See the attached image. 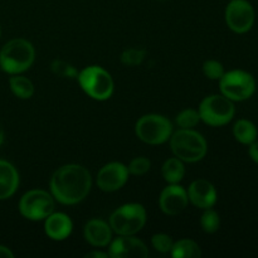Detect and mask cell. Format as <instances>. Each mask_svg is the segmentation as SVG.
<instances>
[{
  "instance_id": "obj_1",
  "label": "cell",
  "mask_w": 258,
  "mask_h": 258,
  "mask_svg": "<svg viewBox=\"0 0 258 258\" xmlns=\"http://www.w3.org/2000/svg\"><path fill=\"white\" fill-rule=\"evenodd\" d=\"M92 185L91 174L85 166L68 164L54 171L50 179L53 198L64 206H73L88 196Z\"/></svg>"
},
{
  "instance_id": "obj_2",
  "label": "cell",
  "mask_w": 258,
  "mask_h": 258,
  "mask_svg": "<svg viewBox=\"0 0 258 258\" xmlns=\"http://www.w3.org/2000/svg\"><path fill=\"white\" fill-rule=\"evenodd\" d=\"M35 59L34 47L23 38L8 42L0 50V67L9 75H19L32 67Z\"/></svg>"
},
{
  "instance_id": "obj_3",
  "label": "cell",
  "mask_w": 258,
  "mask_h": 258,
  "mask_svg": "<svg viewBox=\"0 0 258 258\" xmlns=\"http://www.w3.org/2000/svg\"><path fill=\"white\" fill-rule=\"evenodd\" d=\"M170 148L174 155L185 163H197L207 154V141L191 128H180L170 136Z\"/></svg>"
},
{
  "instance_id": "obj_4",
  "label": "cell",
  "mask_w": 258,
  "mask_h": 258,
  "mask_svg": "<svg viewBox=\"0 0 258 258\" xmlns=\"http://www.w3.org/2000/svg\"><path fill=\"white\" fill-rule=\"evenodd\" d=\"M77 80L91 98L106 101L113 93V81L110 73L98 66H90L78 72Z\"/></svg>"
},
{
  "instance_id": "obj_5",
  "label": "cell",
  "mask_w": 258,
  "mask_h": 258,
  "mask_svg": "<svg viewBox=\"0 0 258 258\" xmlns=\"http://www.w3.org/2000/svg\"><path fill=\"white\" fill-rule=\"evenodd\" d=\"M146 211L141 204L128 203L116 209L110 217V226L118 236H134L144 228Z\"/></svg>"
},
{
  "instance_id": "obj_6",
  "label": "cell",
  "mask_w": 258,
  "mask_h": 258,
  "mask_svg": "<svg viewBox=\"0 0 258 258\" xmlns=\"http://www.w3.org/2000/svg\"><path fill=\"white\" fill-rule=\"evenodd\" d=\"M136 136L149 145H160L173 134V123L165 116L150 113L140 117L135 126Z\"/></svg>"
},
{
  "instance_id": "obj_7",
  "label": "cell",
  "mask_w": 258,
  "mask_h": 258,
  "mask_svg": "<svg viewBox=\"0 0 258 258\" xmlns=\"http://www.w3.org/2000/svg\"><path fill=\"white\" fill-rule=\"evenodd\" d=\"M199 116L207 125L223 126L233 118L234 105L223 95H212L204 98L199 106Z\"/></svg>"
},
{
  "instance_id": "obj_8",
  "label": "cell",
  "mask_w": 258,
  "mask_h": 258,
  "mask_svg": "<svg viewBox=\"0 0 258 258\" xmlns=\"http://www.w3.org/2000/svg\"><path fill=\"white\" fill-rule=\"evenodd\" d=\"M19 212L29 221H43L54 212V198L48 191L33 189L22 197Z\"/></svg>"
},
{
  "instance_id": "obj_9",
  "label": "cell",
  "mask_w": 258,
  "mask_h": 258,
  "mask_svg": "<svg viewBox=\"0 0 258 258\" xmlns=\"http://www.w3.org/2000/svg\"><path fill=\"white\" fill-rule=\"evenodd\" d=\"M222 95L231 101H244L253 95L256 90L254 78L244 71H231L224 72L219 80Z\"/></svg>"
},
{
  "instance_id": "obj_10",
  "label": "cell",
  "mask_w": 258,
  "mask_h": 258,
  "mask_svg": "<svg viewBox=\"0 0 258 258\" xmlns=\"http://www.w3.org/2000/svg\"><path fill=\"white\" fill-rule=\"evenodd\" d=\"M226 22L229 29L236 33H246L254 22V10L246 0H232L226 9Z\"/></svg>"
},
{
  "instance_id": "obj_11",
  "label": "cell",
  "mask_w": 258,
  "mask_h": 258,
  "mask_svg": "<svg viewBox=\"0 0 258 258\" xmlns=\"http://www.w3.org/2000/svg\"><path fill=\"white\" fill-rule=\"evenodd\" d=\"M128 179L127 166L122 163L106 164L97 174V185L103 191H116L122 188Z\"/></svg>"
},
{
  "instance_id": "obj_12",
  "label": "cell",
  "mask_w": 258,
  "mask_h": 258,
  "mask_svg": "<svg viewBox=\"0 0 258 258\" xmlns=\"http://www.w3.org/2000/svg\"><path fill=\"white\" fill-rule=\"evenodd\" d=\"M189 203L188 191L178 184H170L161 191L159 198L160 209L168 216H178Z\"/></svg>"
},
{
  "instance_id": "obj_13",
  "label": "cell",
  "mask_w": 258,
  "mask_h": 258,
  "mask_svg": "<svg viewBox=\"0 0 258 258\" xmlns=\"http://www.w3.org/2000/svg\"><path fill=\"white\" fill-rule=\"evenodd\" d=\"M108 254L112 258H146L148 247L133 236H120L110 244Z\"/></svg>"
},
{
  "instance_id": "obj_14",
  "label": "cell",
  "mask_w": 258,
  "mask_h": 258,
  "mask_svg": "<svg viewBox=\"0 0 258 258\" xmlns=\"http://www.w3.org/2000/svg\"><path fill=\"white\" fill-rule=\"evenodd\" d=\"M188 198L193 206L201 209H208L216 204L217 190L212 183L204 179H198L190 184L188 189Z\"/></svg>"
},
{
  "instance_id": "obj_15",
  "label": "cell",
  "mask_w": 258,
  "mask_h": 258,
  "mask_svg": "<svg viewBox=\"0 0 258 258\" xmlns=\"http://www.w3.org/2000/svg\"><path fill=\"white\" fill-rule=\"evenodd\" d=\"M73 223L70 217L64 213H54L44 219V232L53 241H64L71 236Z\"/></svg>"
},
{
  "instance_id": "obj_16",
  "label": "cell",
  "mask_w": 258,
  "mask_h": 258,
  "mask_svg": "<svg viewBox=\"0 0 258 258\" xmlns=\"http://www.w3.org/2000/svg\"><path fill=\"white\" fill-rule=\"evenodd\" d=\"M85 238L91 246L106 247L111 243L112 229L110 224L102 219H91L85 226Z\"/></svg>"
},
{
  "instance_id": "obj_17",
  "label": "cell",
  "mask_w": 258,
  "mask_h": 258,
  "mask_svg": "<svg viewBox=\"0 0 258 258\" xmlns=\"http://www.w3.org/2000/svg\"><path fill=\"white\" fill-rule=\"evenodd\" d=\"M19 186V174L13 164L0 160V201L10 198Z\"/></svg>"
},
{
  "instance_id": "obj_18",
  "label": "cell",
  "mask_w": 258,
  "mask_h": 258,
  "mask_svg": "<svg viewBox=\"0 0 258 258\" xmlns=\"http://www.w3.org/2000/svg\"><path fill=\"white\" fill-rule=\"evenodd\" d=\"M161 174H163V178L165 179V181H168L169 184H178L185 174L183 161L176 156L168 159L161 168Z\"/></svg>"
},
{
  "instance_id": "obj_19",
  "label": "cell",
  "mask_w": 258,
  "mask_h": 258,
  "mask_svg": "<svg viewBox=\"0 0 258 258\" xmlns=\"http://www.w3.org/2000/svg\"><path fill=\"white\" fill-rule=\"evenodd\" d=\"M170 253L174 258H198L202 256L201 247L188 238L175 242Z\"/></svg>"
},
{
  "instance_id": "obj_20",
  "label": "cell",
  "mask_w": 258,
  "mask_h": 258,
  "mask_svg": "<svg viewBox=\"0 0 258 258\" xmlns=\"http://www.w3.org/2000/svg\"><path fill=\"white\" fill-rule=\"evenodd\" d=\"M9 86L12 92L22 100H28L34 95V85L32 83V81L23 76L15 75L10 77Z\"/></svg>"
},
{
  "instance_id": "obj_21",
  "label": "cell",
  "mask_w": 258,
  "mask_h": 258,
  "mask_svg": "<svg viewBox=\"0 0 258 258\" xmlns=\"http://www.w3.org/2000/svg\"><path fill=\"white\" fill-rule=\"evenodd\" d=\"M233 134L237 141H239L242 144H246V145H251L257 139L256 126L248 120L237 121L233 127Z\"/></svg>"
},
{
  "instance_id": "obj_22",
  "label": "cell",
  "mask_w": 258,
  "mask_h": 258,
  "mask_svg": "<svg viewBox=\"0 0 258 258\" xmlns=\"http://www.w3.org/2000/svg\"><path fill=\"white\" fill-rule=\"evenodd\" d=\"M219 224V216L216 211H213L212 208L204 209V213L202 214L201 218V226L206 233H214V232L218 231Z\"/></svg>"
},
{
  "instance_id": "obj_23",
  "label": "cell",
  "mask_w": 258,
  "mask_h": 258,
  "mask_svg": "<svg viewBox=\"0 0 258 258\" xmlns=\"http://www.w3.org/2000/svg\"><path fill=\"white\" fill-rule=\"evenodd\" d=\"M199 121H201L199 112L193 108H186L176 116V123L180 128H193L194 126L198 125Z\"/></svg>"
},
{
  "instance_id": "obj_24",
  "label": "cell",
  "mask_w": 258,
  "mask_h": 258,
  "mask_svg": "<svg viewBox=\"0 0 258 258\" xmlns=\"http://www.w3.org/2000/svg\"><path fill=\"white\" fill-rule=\"evenodd\" d=\"M146 57V50L141 48H127L121 54V62L126 66H139Z\"/></svg>"
},
{
  "instance_id": "obj_25",
  "label": "cell",
  "mask_w": 258,
  "mask_h": 258,
  "mask_svg": "<svg viewBox=\"0 0 258 258\" xmlns=\"http://www.w3.org/2000/svg\"><path fill=\"white\" fill-rule=\"evenodd\" d=\"M50 70L57 76H60V77L64 78H77L78 76V71L73 66L68 64L67 62L60 59L53 60L52 64H50Z\"/></svg>"
},
{
  "instance_id": "obj_26",
  "label": "cell",
  "mask_w": 258,
  "mask_h": 258,
  "mask_svg": "<svg viewBox=\"0 0 258 258\" xmlns=\"http://www.w3.org/2000/svg\"><path fill=\"white\" fill-rule=\"evenodd\" d=\"M151 244L154 248L161 253H168L173 248V238L165 233H156L151 237Z\"/></svg>"
},
{
  "instance_id": "obj_27",
  "label": "cell",
  "mask_w": 258,
  "mask_h": 258,
  "mask_svg": "<svg viewBox=\"0 0 258 258\" xmlns=\"http://www.w3.org/2000/svg\"><path fill=\"white\" fill-rule=\"evenodd\" d=\"M150 166L151 163L148 158L139 156V158L131 160V163L127 166V170L128 174H133V175H144L150 170Z\"/></svg>"
},
{
  "instance_id": "obj_28",
  "label": "cell",
  "mask_w": 258,
  "mask_h": 258,
  "mask_svg": "<svg viewBox=\"0 0 258 258\" xmlns=\"http://www.w3.org/2000/svg\"><path fill=\"white\" fill-rule=\"evenodd\" d=\"M203 72L206 77L209 78V80H221L222 76L224 75V68L222 63H219L218 60L209 59L204 62Z\"/></svg>"
},
{
  "instance_id": "obj_29",
  "label": "cell",
  "mask_w": 258,
  "mask_h": 258,
  "mask_svg": "<svg viewBox=\"0 0 258 258\" xmlns=\"http://www.w3.org/2000/svg\"><path fill=\"white\" fill-rule=\"evenodd\" d=\"M249 156L252 158V160L256 161L258 164V141H253L251 144V148H249Z\"/></svg>"
},
{
  "instance_id": "obj_30",
  "label": "cell",
  "mask_w": 258,
  "mask_h": 258,
  "mask_svg": "<svg viewBox=\"0 0 258 258\" xmlns=\"http://www.w3.org/2000/svg\"><path fill=\"white\" fill-rule=\"evenodd\" d=\"M14 253L8 247L0 246V258H13Z\"/></svg>"
},
{
  "instance_id": "obj_31",
  "label": "cell",
  "mask_w": 258,
  "mask_h": 258,
  "mask_svg": "<svg viewBox=\"0 0 258 258\" xmlns=\"http://www.w3.org/2000/svg\"><path fill=\"white\" fill-rule=\"evenodd\" d=\"M86 257L87 258H107V257H110V254L103 253V252L93 251V252H91V253L86 254Z\"/></svg>"
},
{
  "instance_id": "obj_32",
  "label": "cell",
  "mask_w": 258,
  "mask_h": 258,
  "mask_svg": "<svg viewBox=\"0 0 258 258\" xmlns=\"http://www.w3.org/2000/svg\"><path fill=\"white\" fill-rule=\"evenodd\" d=\"M4 144V130H3V126L0 123V146Z\"/></svg>"
},
{
  "instance_id": "obj_33",
  "label": "cell",
  "mask_w": 258,
  "mask_h": 258,
  "mask_svg": "<svg viewBox=\"0 0 258 258\" xmlns=\"http://www.w3.org/2000/svg\"><path fill=\"white\" fill-rule=\"evenodd\" d=\"M0 34H2V28H0Z\"/></svg>"
}]
</instances>
